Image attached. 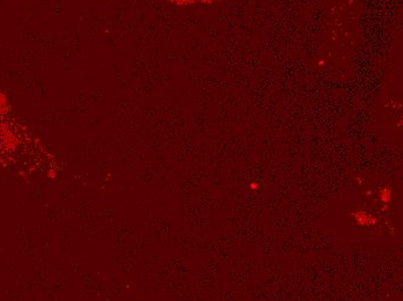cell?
I'll return each instance as SVG.
<instances>
[{
  "mask_svg": "<svg viewBox=\"0 0 403 301\" xmlns=\"http://www.w3.org/2000/svg\"><path fill=\"white\" fill-rule=\"evenodd\" d=\"M356 218H357V220L359 221L360 224H366V222H369V215H366V214H364V213L356 214Z\"/></svg>",
  "mask_w": 403,
  "mask_h": 301,
  "instance_id": "cell-1",
  "label": "cell"
}]
</instances>
